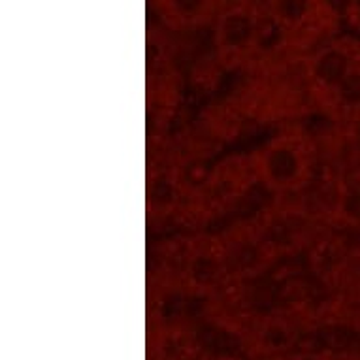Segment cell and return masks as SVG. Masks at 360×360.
Instances as JSON below:
<instances>
[{
    "label": "cell",
    "instance_id": "6da1fadb",
    "mask_svg": "<svg viewBox=\"0 0 360 360\" xmlns=\"http://www.w3.org/2000/svg\"><path fill=\"white\" fill-rule=\"evenodd\" d=\"M260 176L272 189H295L306 177V159L295 143H274L260 157Z\"/></svg>",
    "mask_w": 360,
    "mask_h": 360
},
{
    "label": "cell",
    "instance_id": "7a4b0ae2",
    "mask_svg": "<svg viewBox=\"0 0 360 360\" xmlns=\"http://www.w3.org/2000/svg\"><path fill=\"white\" fill-rule=\"evenodd\" d=\"M359 63L360 59L356 57L353 48L343 46V44L326 46L311 60L313 82L319 87L334 93L338 85L351 74V70Z\"/></svg>",
    "mask_w": 360,
    "mask_h": 360
},
{
    "label": "cell",
    "instance_id": "3957f363",
    "mask_svg": "<svg viewBox=\"0 0 360 360\" xmlns=\"http://www.w3.org/2000/svg\"><path fill=\"white\" fill-rule=\"evenodd\" d=\"M257 19L245 10L224 12L215 27V41L223 51H240L255 44Z\"/></svg>",
    "mask_w": 360,
    "mask_h": 360
},
{
    "label": "cell",
    "instance_id": "277c9868",
    "mask_svg": "<svg viewBox=\"0 0 360 360\" xmlns=\"http://www.w3.org/2000/svg\"><path fill=\"white\" fill-rule=\"evenodd\" d=\"M334 101L349 113H360V63L332 93Z\"/></svg>",
    "mask_w": 360,
    "mask_h": 360
},
{
    "label": "cell",
    "instance_id": "5b68a950",
    "mask_svg": "<svg viewBox=\"0 0 360 360\" xmlns=\"http://www.w3.org/2000/svg\"><path fill=\"white\" fill-rule=\"evenodd\" d=\"M176 185H174V181L168 176L159 174V176H155L149 181L148 202L153 212H166V210H170L176 204Z\"/></svg>",
    "mask_w": 360,
    "mask_h": 360
},
{
    "label": "cell",
    "instance_id": "8992f818",
    "mask_svg": "<svg viewBox=\"0 0 360 360\" xmlns=\"http://www.w3.org/2000/svg\"><path fill=\"white\" fill-rule=\"evenodd\" d=\"M311 10V2L307 0H276L272 2V15L279 23L287 27H298L306 21Z\"/></svg>",
    "mask_w": 360,
    "mask_h": 360
},
{
    "label": "cell",
    "instance_id": "52a82bcc",
    "mask_svg": "<svg viewBox=\"0 0 360 360\" xmlns=\"http://www.w3.org/2000/svg\"><path fill=\"white\" fill-rule=\"evenodd\" d=\"M285 36V27L274 18L272 13L266 18L257 19V30H255V44L262 51H272L281 44Z\"/></svg>",
    "mask_w": 360,
    "mask_h": 360
},
{
    "label": "cell",
    "instance_id": "ba28073f",
    "mask_svg": "<svg viewBox=\"0 0 360 360\" xmlns=\"http://www.w3.org/2000/svg\"><path fill=\"white\" fill-rule=\"evenodd\" d=\"M260 343L266 349L281 351V349L289 347L290 343H292V330L283 321H268L260 328Z\"/></svg>",
    "mask_w": 360,
    "mask_h": 360
},
{
    "label": "cell",
    "instance_id": "9c48e42d",
    "mask_svg": "<svg viewBox=\"0 0 360 360\" xmlns=\"http://www.w3.org/2000/svg\"><path fill=\"white\" fill-rule=\"evenodd\" d=\"M189 272H191V279L195 281V285L207 287V285L215 283V279H217L219 276V266L212 257L198 255V257H195V260H193Z\"/></svg>",
    "mask_w": 360,
    "mask_h": 360
},
{
    "label": "cell",
    "instance_id": "30bf717a",
    "mask_svg": "<svg viewBox=\"0 0 360 360\" xmlns=\"http://www.w3.org/2000/svg\"><path fill=\"white\" fill-rule=\"evenodd\" d=\"M257 259H259V251L253 245H240V248H234L229 255V268L231 270H240V272H248L251 270L255 264H257Z\"/></svg>",
    "mask_w": 360,
    "mask_h": 360
},
{
    "label": "cell",
    "instance_id": "8fae6325",
    "mask_svg": "<svg viewBox=\"0 0 360 360\" xmlns=\"http://www.w3.org/2000/svg\"><path fill=\"white\" fill-rule=\"evenodd\" d=\"M170 6L177 18L189 23V21H196L204 15L207 4L202 0H174V2H170Z\"/></svg>",
    "mask_w": 360,
    "mask_h": 360
},
{
    "label": "cell",
    "instance_id": "7c38bea8",
    "mask_svg": "<svg viewBox=\"0 0 360 360\" xmlns=\"http://www.w3.org/2000/svg\"><path fill=\"white\" fill-rule=\"evenodd\" d=\"M347 15L351 18L353 25H356L360 29V2H351V4H347Z\"/></svg>",
    "mask_w": 360,
    "mask_h": 360
},
{
    "label": "cell",
    "instance_id": "4fadbf2b",
    "mask_svg": "<svg viewBox=\"0 0 360 360\" xmlns=\"http://www.w3.org/2000/svg\"><path fill=\"white\" fill-rule=\"evenodd\" d=\"M306 360H311V359H306Z\"/></svg>",
    "mask_w": 360,
    "mask_h": 360
}]
</instances>
